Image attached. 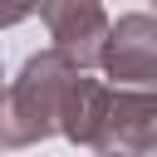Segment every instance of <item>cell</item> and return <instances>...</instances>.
<instances>
[{
	"instance_id": "obj_6",
	"label": "cell",
	"mask_w": 157,
	"mask_h": 157,
	"mask_svg": "<svg viewBox=\"0 0 157 157\" xmlns=\"http://www.w3.org/2000/svg\"><path fill=\"white\" fill-rule=\"evenodd\" d=\"M34 5H39V0H0V29H10V25H20V20H29V15H34Z\"/></svg>"
},
{
	"instance_id": "obj_9",
	"label": "cell",
	"mask_w": 157,
	"mask_h": 157,
	"mask_svg": "<svg viewBox=\"0 0 157 157\" xmlns=\"http://www.w3.org/2000/svg\"><path fill=\"white\" fill-rule=\"evenodd\" d=\"M152 157H157V147H152Z\"/></svg>"
},
{
	"instance_id": "obj_7",
	"label": "cell",
	"mask_w": 157,
	"mask_h": 157,
	"mask_svg": "<svg viewBox=\"0 0 157 157\" xmlns=\"http://www.w3.org/2000/svg\"><path fill=\"white\" fill-rule=\"evenodd\" d=\"M0 93H5V69H0Z\"/></svg>"
},
{
	"instance_id": "obj_8",
	"label": "cell",
	"mask_w": 157,
	"mask_h": 157,
	"mask_svg": "<svg viewBox=\"0 0 157 157\" xmlns=\"http://www.w3.org/2000/svg\"><path fill=\"white\" fill-rule=\"evenodd\" d=\"M152 10H157V0H152Z\"/></svg>"
},
{
	"instance_id": "obj_1",
	"label": "cell",
	"mask_w": 157,
	"mask_h": 157,
	"mask_svg": "<svg viewBox=\"0 0 157 157\" xmlns=\"http://www.w3.org/2000/svg\"><path fill=\"white\" fill-rule=\"evenodd\" d=\"M74 64L59 49H39L0 93V147H34L59 132V108L74 83Z\"/></svg>"
},
{
	"instance_id": "obj_4",
	"label": "cell",
	"mask_w": 157,
	"mask_h": 157,
	"mask_svg": "<svg viewBox=\"0 0 157 157\" xmlns=\"http://www.w3.org/2000/svg\"><path fill=\"white\" fill-rule=\"evenodd\" d=\"M34 10H39V20L49 25L54 49H59L78 74L98 69V54H103V39H108L103 0H39Z\"/></svg>"
},
{
	"instance_id": "obj_2",
	"label": "cell",
	"mask_w": 157,
	"mask_h": 157,
	"mask_svg": "<svg viewBox=\"0 0 157 157\" xmlns=\"http://www.w3.org/2000/svg\"><path fill=\"white\" fill-rule=\"evenodd\" d=\"M157 147V88H113L103 132H98V157H152Z\"/></svg>"
},
{
	"instance_id": "obj_5",
	"label": "cell",
	"mask_w": 157,
	"mask_h": 157,
	"mask_svg": "<svg viewBox=\"0 0 157 157\" xmlns=\"http://www.w3.org/2000/svg\"><path fill=\"white\" fill-rule=\"evenodd\" d=\"M108 83L88 78V74H74L69 93H64V108H59V132L74 142V147H98V132H103V113H108Z\"/></svg>"
},
{
	"instance_id": "obj_3",
	"label": "cell",
	"mask_w": 157,
	"mask_h": 157,
	"mask_svg": "<svg viewBox=\"0 0 157 157\" xmlns=\"http://www.w3.org/2000/svg\"><path fill=\"white\" fill-rule=\"evenodd\" d=\"M98 69L118 88H157V15H123L108 25Z\"/></svg>"
}]
</instances>
